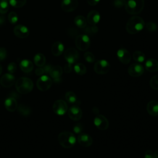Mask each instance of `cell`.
Instances as JSON below:
<instances>
[{"mask_svg": "<svg viewBox=\"0 0 158 158\" xmlns=\"http://www.w3.org/2000/svg\"><path fill=\"white\" fill-rule=\"evenodd\" d=\"M145 27V23L143 19L139 16L130 17L126 24V30L130 34H136L141 31Z\"/></svg>", "mask_w": 158, "mask_h": 158, "instance_id": "cell-1", "label": "cell"}, {"mask_svg": "<svg viewBox=\"0 0 158 158\" xmlns=\"http://www.w3.org/2000/svg\"><path fill=\"white\" fill-rule=\"evenodd\" d=\"M77 139L73 133L70 131H62L58 135V141L60 145L64 148H70L73 147Z\"/></svg>", "mask_w": 158, "mask_h": 158, "instance_id": "cell-2", "label": "cell"}, {"mask_svg": "<svg viewBox=\"0 0 158 158\" xmlns=\"http://www.w3.org/2000/svg\"><path fill=\"white\" fill-rule=\"evenodd\" d=\"M15 88L20 94H27L33 88V83L27 77H20L15 81Z\"/></svg>", "mask_w": 158, "mask_h": 158, "instance_id": "cell-3", "label": "cell"}, {"mask_svg": "<svg viewBox=\"0 0 158 158\" xmlns=\"http://www.w3.org/2000/svg\"><path fill=\"white\" fill-rule=\"evenodd\" d=\"M144 6V0H127L125 9L127 12L132 15L139 14Z\"/></svg>", "mask_w": 158, "mask_h": 158, "instance_id": "cell-4", "label": "cell"}, {"mask_svg": "<svg viewBox=\"0 0 158 158\" xmlns=\"http://www.w3.org/2000/svg\"><path fill=\"white\" fill-rule=\"evenodd\" d=\"M75 43L77 48L79 50L84 51L89 48L91 41L88 35L86 34H81L77 36L75 40Z\"/></svg>", "mask_w": 158, "mask_h": 158, "instance_id": "cell-5", "label": "cell"}, {"mask_svg": "<svg viewBox=\"0 0 158 158\" xmlns=\"http://www.w3.org/2000/svg\"><path fill=\"white\" fill-rule=\"evenodd\" d=\"M52 83V79L46 75H43L38 78L36 81L38 89L41 91H45L49 89Z\"/></svg>", "mask_w": 158, "mask_h": 158, "instance_id": "cell-6", "label": "cell"}, {"mask_svg": "<svg viewBox=\"0 0 158 158\" xmlns=\"http://www.w3.org/2000/svg\"><path fill=\"white\" fill-rule=\"evenodd\" d=\"M110 68V65L108 61L104 59H100L96 62L94 65V72L99 75L107 73Z\"/></svg>", "mask_w": 158, "mask_h": 158, "instance_id": "cell-7", "label": "cell"}, {"mask_svg": "<svg viewBox=\"0 0 158 158\" xmlns=\"http://www.w3.org/2000/svg\"><path fill=\"white\" fill-rule=\"evenodd\" d=\"M52 110L58 115H64L68 110L67 102L62 99L56 100L52 105Z\"/></svg>", "mask_w": 158, "mask_h": 158, "instance_id": "cell-8", "label": "cell"}, {"mask_svg": "<svg viewBox=\"0 0 158 158\" xmlns=\"http://www.w3.org/2000/svg\"><path fill=\"white\" fill-rule=\"evenodd\" d=\"M64 58L67 63L73 64L78 60L79 54L75 48H69L66 49L64 52Z\"/></svg>", "mask_w": 158, "mask_h": 158, "instance_id": "cell-9", "label": "cell"}, {"mask_svg": "<svg viewBox=\"0 0 158 158\" xmlns=\"http://www.w3.org/2000/svg\"><path fill=\"white\" fill-rule=\"evenodd\" d=\"M94 125L100 130H106L109 127V121L103 115H97L94 119Z\"/></svg>", "mask_w": 158, "mask_h": 158, "instance_id": "cell-10", "label": "cell"}, {"mask_svg": "<svg viewBox=\"0 0 158 158\" xmlns=\"http://www.w3.org/2000/svg\"><path fill=\"white\" fill-rule=\"evenodd\" d=\"M144 71V69L143 65L138 63H133L131 64L128 69L129 75L133 77H138L142 75Z\"/></svg>", "mask_w": 158, "mask_h": 158, "instance_id": "cell-11", "label": "cell"}, {"mask_svg": "<svg viewBox=\"0 0 158 158\" xmlns=\"http://www.w3.org/2000/svg\"><path fill=\"white\" fill-rule=\"evenodd\" d=\"M68 115L72 120H79L82 117V110L78 106L73 105L68 110Z\"/></svg>", "mask_w": 158, "mask_h": 158, "instance_id": "cell-12", "label": "cell"}, {"mask_svg": "<svg viewBox=\"0 0 158 158\" xmlns=\"http://www.w3.org/2000/svg\"><path fill=\"white\" fill-rule=\"evenodd\" d=\"M78 0H62L61 8L64 12H70L75 10L78 7Z\"/></svg>", "mask_w": 158, "mask_h": 158, "instance_id": "cell-13", "label": "cell"}, {"mask_svg": "<svg viewBox=\"0 0 158 158\" xmlns=\"http://www.w3.org/2000/svg\"><path fill=\"white\" fill-rule=\"evenodd\" d=\"M15 81H16L15 77L10 73L4 74L0 79L1 85L5 88L11 87L12 85L15 84Z\"/></svg>", "mask_w": 158, "mask_h": 158, "instance_id": "cell-14", "label": "cell"}, {"mask_svg": "<svg viewBox=\"0 0 158 158\" xmlns=\"http://www.w3.org/2000/svg\"><path fill=\"white\" fill-rule=\"evenodd\" d=\"M117 56L119 61L123 64H128L131 60V55L129 51L125 48H120L117 52Z\"/></svg>", "mask_w": 158, "mask_h": 158, "instance_id": "cell-15", "label": "cell"}, {"mask_svg": "<svg viewBox=\"0 0 158 158\" xmlns=\"http://www.w3.org/2000/svg\"><path fill=\"white\" fill-rule=\"evenodd\" d=\"M14 33L19 38H25L29 36L30 31L26 26L20 24L14 28Z\"/></svg>", "mask_w": 158, "mask_h": 158, "instance_id": "cell-16", "label": "cell"}, {"mask_svg": "<svg viewBox=\"0 0 158 158\" xmlns=\"http://www.w3.org/2000/svg\"><path fill=\"white\" fill-rule=\"evenodd\" d=\"M77 141L83 147H89L93 144L92 138L86 133H80L77 136Z\"/></svg>", "mask_w": 158, "mask_h": 158, "instance_id": "cell-17", "label": "cell"}, {"mask_svg": "<svg viewBox=\"0 0 158 158\" xmlns=\"http://www.w3.org/2000/svg\"><path fill=\"white\" fill-rule=\"evenodd\" d=\"M101 16L97 10H91L87 15L86 20L89 25H96L100 20Z\"/></svg>", "mask_w": 158, "mask_h": 158, "instance_id": "cell-18", "label": "cell"}, {"mask_svg": "<svg viewBox=\"0 0 158 158\" xmlns=\"http://www.w3.org/2000/svg\"><path fill=\"white\" fill-rule=\"evenodd\" d=\"M4 106L9 112H14L17 109V102L15 98L10 96L4 101Z\"/></svg>", "mask_w": 158, "mask_h": 158, "instance_id": "cell-19", "label": "cell"}, {"mask_svg": "<svg viewBox=\"0 0 158 158\" xmlns=\"http://www.w3.org/2000/svg\"><path fill=\"white\" fill-rule=\"evenodd\" d=\"M146 109L149 115L156 117L158 115V102L154 100L150 101L146 107Z\"/></svg>", "mask_w": 158, "mask_h": 158, "instance_id": "cell-20", "label": "cell"}, {"mask_svg": "<svg viewBox=\"0 0 158 158\" xmlns=\"http://www.w3.org/2000/svg\"><path fill=\"white\" fill-rule=\"evenodd\" d=\"M145 68L149 72L158 71V61L154 59H148L145 62Z\"/></svg>", "mask_w": 158, "mask_h": 158, "instance_id": "cell-21", "label": "cell"}, {"mask_svg": "<svg viewBox=\"0 0 158 158\" xmlns=\"http://www.w3.org/2000/svg\"><path fill=\"white\" fill-rule=\"evenodd\" d=\"M64 50V44L60 41H56L53 43L51 47V52L54 56H60Z\"/></svg>", "mask_w": 158, "mask_h": 158, "instance_id": "cell-22", "label": "cell"}, {"mask_svg": "<svg viewBox=\"0 0 158 158\" xmlns=\"http://www.w3.org/2000/svg\"><path fill=\"white\" fill-rule=\"evenodd\" d=\"M20 68L22 72L25 73H29L33 69V62L28 59H23L20 62Z\"/></svg>", "mask_w": 158, "mask_h": 158, "instance_id": "cell-23", "label": "cell"}, {"mask_svg": "<svg viewBox=\"0 0 158 158\" xmlns=\"http://www.w3.org/2000/svg\"><path fill=\"white\" fill-rule=\"evenodd\" d=\"M63 72L62 68L59 65H55L52 67L51 70L49 72V75L52 78V80H56L60 78Z\"/></svg>", "mask_w": 158, "mask_h": 158, "instance_id": "cell-24", "label": "cell"}, {"mask_svg": "<svg viewBox=\"0 0 158 158\" xmlns=\"http://www.w3.org/2000/svg\"><path fill=\"white\" fill-rule=\"evenodd\" d=\"M74 23L75 24L80 28L83 29L87 25V20L85 17L83 15H79L75 17L74 19Z\"/></svg>", "mask_w": 158, "mask_h": 158, "instance_id": "cell-25", "label": "cell"}, {"mask_svg": "<svg viewBox=\"0 0 158 158\" xmlns=\"http://www.w3.org/2000/svg\"><path fill=\"white\" fill-rule=\"evenodd\" d=\"M35 64L38 67H43L46 64V57L41 53L36 54L33 58Z\"/></svg>", "mask_w": 158, "mask_h": 158, "instance_id": "cell-26", "label": "cell"}, {"mask_svg": "<svg viewBox=\"0 0 158 158\" xmlns=\"http://www.w3.org/2000/svg\"><path fill=\"white\" fill-rule=\"evenodd\" d=\"M17 109L18 110V112L20 114H21L23 116H25V117L28 116L30 114L31 111V109L28 106H27L25 104H22L19 105L17 106Z\"/></svg>", "mask_w": 158, "mask_h": 158, "instance_id": "cell-27", "label": "cell"}, {"mask_svg": "<svg viewBox=\"0 0 158 158\" xmlns=\"http://www.w3.org/2000/svg\"><path fill=\"white\" fill-rule=\"evenodd\" d=\"M73 70L75 72L79 75H83L86 72V67L81 63L76 64L73 67Z\"/></svg>", "mask_w": 158, "mask_h": 158, "instance_id": "cell-28", "label": "cell"}, {"mask_svg": "<svg viewBox=\"0 0 158 158\" xmlns=\"http://www.w3.org/2000/svg\"><path fill=\"white\" fill-rule=\"evenodd\" d=\"M133 58L136 62L138 63H141L144 61L146 57L143 52L140 51H136L133 54Z\"/></svg>", "mask_w": 158, "mask_h": 158, "instance_id": "cell-29", "label": "cell"}, {"mask_svg": "<svg viewBox=\"0 0 158 158\" xmlns=\"http://www.w3.org/2000/svg\"><path fill=\"white\" fill-rule=\"evenodd\" d=\"M65 98L69 103H75L77 101V97L73 91H67L65 94Z\"/></svg>", "mask_w": 158, "mask_h": 158, "instance_id": "cell-30", "label": "cell"}, {"mask_svg": "<svg viewBox=\"0 0 158 158\" xmlns=\"http://www.w3.org/2000/svg\"><path fill=\"white\" fill-rule=\"evenodd\" d=\"M83 31L86 33L85 34L88 35H93L94 34H96L98 31V28L97 27L96 25H86V27L83 28Z\"/></svg>", "mask_w": 158, "mask_h": 158, "instance_id": "cell-31", "label": "cell"}, {"mask_svg": "<svg viewBox=\"0 0 158 158\" xmlns=\"http://www.w3.org/2000/svg\"><path fill=\"white\" fill-rule=\"evenodd\" d=\"M10 6L15 8L23 7L26 4V0H9Z\"/></svg>", "mask_w": 158, "mask_h": 158, "instance_id": "cell-32", "label": "cell"}, {"mask_svg": "<svg viewBox=\"0 0 158 158\" xmlns=\"http://www.w3.org/2000/svg\"><path fill=\"white\" fill-rule=\"evenodd\" d=\"M8 0H0V14H4L9 10Z\"/></svg>", "mask_w": 158, "mask_h": 158, "instance_id": "cell-33", "label": "cell"}, {"mask_svg": "<svg viewBox=\"0 0 158 158\" xmlns=\"http://www.w3.org/2000/svg\"><path fill=\"white\" fill-rule=\"evenodd\" d=\"M149 85L153 89L158 90V74L153 76L151 78L149 81Z\"/></svg>", "mask_w": 158, "mask_h": 158, "instance_id": "cell-34", "label": "cell"}, {"mask_svg": "<svg viewBox=\"0 0 158 158\" xmlns=\"http://www.w3.org/2000/svg\"><path fill=\"white\" fill-rule=\"evenodd\" d=\"M145 27L148 31L154 32L158 30L157 25L152 22H149L145 25Z\"/></svg>", "mask_w": 158, "mask_h": 158, "instance_id": "cell-35", "label": "cell"}, {"mask_svg": "<svg viewBox=\"0 0 158 158\" xmlns=\"http://www.w3.org/2000/svg\"><path fill=\"white\" fill-rule=\"evenodd\" d=\"M18 15L15 12H10L8 15V20L11 24H15L18 21Z\"/></svg>", "mask_w": 158, "mask_h": 158, "instance_id": "cell-36", "label": "cell"}, {"mask_svg": "<svg viewBox=\"0 0 158 158\" xmlns=\"http://www.w3.org/2000/svg\"><path fill=\"white\" fill-rule=\"evenodd\" d=\"M85 60L89 62V63H93L95 61V57L93 53L91 52H86L83 55Z\"/></svg>", "mask_w": 158, "mask_h": 158, "instance_id": "cell-37", "label": "cell"}, {"mask_svg": "<svg viewBox=\"0 0 158 158\" xmlns=\"http://www.w3.org/2000/svg\"><path fill=\"white\" fill-rule=\"evenodd\" d=\"M126 0H114L113 5L116 8H122L126 5Z\"/></svg>", "mask_w": 158, "mask_h": 158, "instance_id": "cell-38", "label": "cell"}, {"mask_svg": "<svg viewBox=\"0 0 158 158\" xmlns=\"http://www.w3.org/2000/svg\"><path fill=\"white\" fill-rule=\"evenodd\" d=\"M17 70V65L16 64L15 62H10L7 65V71L9 72V73H14L16 72Z\"/></svg>", "mask_w": 158, "mask_h": 158, "instance_id": "cell-39", "label": "cell"}, {"mask_svg": "<svg viewBox=\"0 0 158 158\" xmlns=\"http://www.w3.org/2000/svg\"><path fill=\"white\" fill-rule=\"evenodd\" d=\"M83 130V125L81 123H77L73 128V130L75 133L79 134L82 132Z\"/></svg>", "mask_w": 158, "mask_h": 158, "instance_id": "cell-40", "label": "cell"}, {"mask_svg": "<svg viewBox=\"0 0 158 158\" xmlns=\"http://www.w3.org/2000/svg\"><path fill=\"white\" fill-rule=\"evenodd\" d=\"M7 57V51L4 48H0V61L4 60Z\"/></svg>", "mask_w": 158, "mask_h": 158, "instance_id": "cell-41", "label": "cell"}, {"mask_svg": "<svg viewBox=\"0 0 158 158\" xmlns=\"http://www.w3.org/2000/svg\"><path fill=\"white\" fill-rule=\"evenodd\" d=\"M35 74L37 75V76H41L43 75L44 73V70H43V67H38V68H37L36 70H35Z\"/></svg>", "mask_w": 158, "mask_h": 158, "instance_id": "cell-42", "label": "cell"}, {"mask_svg": "<svg viewBox=\"0 0 158 158\" xmlns=\"http://www.w3.org/2000/svg\"><path fill=\"white\" fill-rule=\"evenodd\" d=\"M144 158H156L151 150H147L144 154Z\"/></svg>", "mask_w": 158, "mask_h": 158, "instance_id": "cell-43", "label": "cell"}, {"mask_svg": "<svg viewBox=\"0 0 158 158\" xmlns=\"http://www.w3.org/2000/svg\"><path fill=\"white\" fill-rule=\"evenodd\" d=\"M52 67V66H51V65H50V64H46V65H44V66H43L44 73L49 74V72H50V71L51 70Z\"/></svg>", "mask_w": 158, "mask_h": 158, "instance_id": "cell-44", "label": "cell"}, {"mask_svg": "<svg viewBox=\"0 0 158 158\" xmlns=\"http://www.w3.org/2000/svg\"><path fill=\"white\" fill-rule=\"evenodd\" d=\"M72 64H69L67 63V64L65 65L64 66V71L65 73H70L71 72V71L72 70Z\"/></svg>", "mask_w": 158, "mask_h": 158, "instance_id": "cell-45", "label": "cell"}, {"mask_svg": "<svg viewBox=\"0 0 158 158\" xmlns=\"http://www.w3.org/2000/svg\"><path fill=\"white\" fill-rule=\"evenodd\" d=\"M99 1H100V0H87L88 3L90 6H92L97 5Z\"/></svg>", "mask_w": 158, "mask_h": 158, "instance_id": "cell-46", "label": "cell"}, {"mask_svg": "<svg viewBox=\"0 0 158 158\" xmlns=\"http://www.w3.org/2000/svg\"><path fill=\"white\" fill-rule=\"evenodd\" d=\"M5 22H6V17L3 14H0V25H4Z\"/></svg>", "mask_w": 158, "mask_h": 158, "instance_id": "cell-47", "label": "cell"}, {"mask_svg": "<svg viewBox=\"0 0 158 158\" xmlns=\"http://www.w3.org/2000/svg\"><path fill=\"white\" fill-rule=\"evenodd\" d=\"M92 110H93V112L95 115H98L99 110V109H98V107H93Z\"/></svg>", "mask_w": 158, "mask_h": 158, "instance_id": "cell-48", "label": "cell"}, {"mask_svg": "<svg viewBox=\"0 0 158 158\" xmlns=\"http://www.w3.org/2000/svg\"><path fill=\"white\" fill-rule=\"evenodd\" d=\"M154 157L156 158H158V149L156 150L154 152Z\"/></svg>", "mask_w": 158, "mask_h": 158, "instance_id": "cell-49", "label": "cell"}, {"mask_svg": "<svg viewBox=\"0 0 158 158\" xmlns=\"http://www.w3.org/2000/svg\"><path fill=\"white\" fill-rule=\"evenodd\" d=\"M2 66L0 65V75H1V74L2 73Z\"/></svg>", "mask_w": 158, "mask_h": 158, "instance_id": "cell-50", "label": "cell"}]
</instances>
